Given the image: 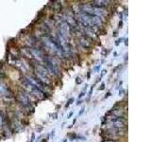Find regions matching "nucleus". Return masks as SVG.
Listing matches in <instances>:
<instances>
[{
  "mask_svg": "<svg viewBox=\"0 0 151 142\" xmlns=\"http://www.w3.org/2000/svg\"><path fill=\"white\" fill-rule=\"evenodd\" d=\"M85 94H86V92H83V91H82L81 93L79 94V96H78V99H81V98H82L83 96H85Z\"/></svg>",
  "mask_w": 151,
  "mask_h": 142,
  "instance_id": "nucleus-10",
  "label": "nucleus"
},
{
  "mask_svg": "<svg viewBox=\"0 0 151 142\" xmlns=\"http://www.w3.org/2000/svg\"><path fill=\"white\" fill-rule=\"evenodd\" d=\"M123 93H124V90H123V89H122V90H120V95H121V94H123Z\"/></svg>",
  "mask_w": 151,
  "mask_h": 142,
  "instance_id": "nucleus-20",
  "label": "nucleus"
},
{
  "mask_svg": "<svg viewBox=\"0 0 151 142\" xmlns=\"http://www.w3.org/2000/svg\"><path fill=\"white\" fill-rule=\"evenodd\" d=\"M104 88H105V83H102V84H101V86H100V88H99V89H100V90H103Z\"/></svg>",
  "mask_w": 151,
  "mask_h": 142,
  "instance_id": "nucleus-16",
  "label": "nucleus"
},
{
  "mask_svg": "<svg viewBox=\"0 0 151 142\" xmlns=\"http://www.w3.org/2000/svg\"><path fill=\"white\" fill-rule=\"evenodd\" d=\"M83 112H84V106H83V107H82L81 109H80V112H79V114H78V116H80V115H81V114H82Z\"/></svg>",
  "mask_w": 151,
  "mask_h": 142,
  "instance_id": "nucleus-14",
  "label": "nucleus"
},
{
  "mask_svg": "<svg viewBox=\"0 0 151 142\" xmlns=\"http://www.w3.org/2000/svg\"><path fill=\"white\" fill-rule=\"evenodd\" d=\"M111 94L110 92H109V93H107V95H106V96H105V99L109 98V97H110V96H111Z\"/></svg>",
  "mask_w": 151,
  "mask_h": 142,
  "instance_id": "nucleus-17",
  "label": "nucleus"
},
{
  "mask_svg": "<svg viewBox=\"0 0 151 142\" xmlns=\"http://www.w3.org/2000/svg\"><path fill=\"white\" fill-rule=\"evenodd\" d=\"M73 114H74V112H70V113H69V115L67 116V118H68V120H69V118H71V117L73 116Z\"/></svg>",
  "mask_w": 151,
  "mask_h": 142,
  "instance_id": "nucleus-12",
  "label": "nucleus"
},
{
  "mask_svg": "<svg viewBox=\"0 0 151 142\" xmlns=\"http://www.w3.org/2000/svg\"><path fill=\"white\" fill-rule=\"evenodd\" d=\"M70 33H71V30H70V26L67 24L66 21H63L60 24V30H59V34L64 38L66 41H68L70 39Z\"/></svg>",
  "mask_w": 151,
  "mask_h": 142,
  "instance_id": "nucleus-2",
  "label": "nucleus"
},
{
  "mask_svg": "<svg viewBox=\"0 0 151 142\" xmlns=\"http://www.w3.org/2000/svg\"><path fill=\"white\" fill-rule=\"evenodd\" d=\"M90 74H91V72H89V73H88V75H87V78H88V79L90 78Z\"/></svg>",
  "mask_w": 151,
  "mask_h": 142,
  "instance_id": "nucleus-21",
  "label": "nucleus"
},
{
  "mask_svg": "<svg viewBox=\"0 0 151 142\" xmlns=\"http://www.w3.org/2000/svg\"><path fill=\"white\" fill-rule=\"evenodd\" d=\"M44 62H45V67L50 73V75H59L60 74L59 65L57 64V62L55 61V59H53L52 57L46 56V57H45Z\"/></svg>",
  "mask_w": 151,
  "mask_h": 142,
  "instance_id": "nucleus-1",
  "label": "nucleus"
},
{
  "mask_svg": "<svg viewBox=\"0 0 151 142\" xmlns=\"http://www.w3.org/2000/svg\"><path fill=\"white\" fill-rule=\"evenodd\" d=\"M101 72H102V73H101V75H100V78H99V79H101V78H103V76H104V75H105V74H106V72H107V71H106V70H102V71H101Z\"/></svg>",
  "mask_w": 151,
  "mask_h": 142,
  "instance_id": "nucleus-11",
  "label": "nucleus"
},
{
  "mask_svg": "<svg viewBox=\"0 0 151 142\" xmlns=\"http://www.w3.org/2000/svg\"><path fill=\"white\" fill-rule=\"evenodd\" d=\"M81 83H82V80H81V79H80L79 77H78L77 79H76V83H77V84H80Z\"/></svg>",
  "mask_w": 151,
  "mask_h": 142,
  "instance_id": "nucleus-9",
  "label": "nucleus"
},
{
  "mask_svg": "<svg viewBox=\"0 0 151 142\" xmlns=\"http://www.w3.org/2000/svg\"><path fill=\"white\" fill-rule=\"evenodd\" d=\"M4 123V118H3V116L1 114V111H0V126H2Z\"/></svg>",
  "mask_w": 151,
  "mask_h": 142,
  "instance_id": "nucleus-8",
  "label": "nucleus"
},
{
  "mask_svg": "<svg viewBox=\"0 0 151 142\" xmlns=\"http://www.w3.org/2000/svg\"><path fill=\"white\" fill-rule=\"evenodd\" d=\"M79 44L81 45L82 47H84V49H90L91 47V44H92V38L89 37L87 35H83L80 37L79 39Z\"/></svg>",
  "mask_w": 151,
  "mask_h": 142,
  "instance_id": "nucleus-5",
  "label": "nucleus"
},
{
  "mask_svg": "<svg viewBox=\"0 0 151 142\" xmlns=\"http://www.w3.org/2000/svg\"><path fill=\"white\" fill-rule=\"evenodd\" d=\"M7 92H9V88L6 86V84H5L1 79H0V93L1 94H7Z\"/></svg>",
  "mask_w": 151,
  "mask_h": 142,
  "instance_id": "nucleus-6",
  "label": "nucleus"
},
{
  "mask_svg": "<svg viewBox=\"0 0 151 142\" xmlns=\"http://www.w3.org/2000/svg\"><path fill=\"white\" fill-rule=\"evenodd\" d=\"M93 86H92V87H91V90H90V91H89V97L92 95V93H93Z\"/></svg>",
  "mask_w": 151,
  "mask_h": 142,
  "instance_id": "nucleus-15",
  "label": "nucleus"
},
{
  "mask_svg": "<svg viewBox=\"0 0 151 142\" xmlns=\"http://www.w3.org/2000/svg\"><path fill=\"white\" fill-rule=\"evenodd\" d=\"M104 142H115V141H113V140L110 139V140H106V141H104Z\"/></svg>",
  "mask_w": 151,
  "mask_h": 142,
  "instance_id": "nucleus-19",
  "label": "nucleus"
},
{
  "mask_svg": "<svg viewBox=\"0 0 151 142\" xmlns=\"http://www.w3.org/2000/svg\"><path fill=\"white\" fill-rule=\"evenodd\" d=\"M29 50V53L31 55V57H34V58L38 61H44L45 59V54L42 52V49H35V47H31V49H28Z\"/></svg>",
  "mask_w": 151,
  "mask_h": 142,
  "instance_id": "nucleus-4",
  "label": "nucleus"
},
{
  "mask_svg": "<svg viewBox=\"0 0 151 142\" xmlns=\"http://www.w3.org/2000/svg\"><path fill=\"white\" fill-rule=\"evenodd\" d=\"M34 139H35V135H34V134H32V136H31V140H30L29 142H33V141H34Z\"/></svg>",
  "mask_w": 151,
  "mask_h": 142,
  "instance_id": "nucleus-13",
  "label": "nucleus"
},
{
  "mask_svg": "<svg viewBox=\"0 0 151 142\" xmlns=\"http://www.w3.org/2000/svg\"><path fill=\"white\" fill-rule=\"evenodd\" d=\"M51 135H52V136H54V135H55V131H54V130L51 132Z\"/></svg>",
  "mask_w": 151,
  "mask_h": 142,
  "instance_id": "nucleus-18",
  "label": "nucleus"
},
{
  "mask_svg": "<svg viewBox=\"0 0 151 142\" xmlns=\"http://www.w3.org/2000/svg\"><path fill=\"white\" fill-rule=\"evenodd\" d=\"M73 101H74V98H71V99H69V101H68V102L66 103V105H65V108H68V107H69V106L71 105V104L73 103Z\"/></svg>",
  "mask_w": 151,
  "mask_h": 142,
  "instance_id": "nucleus-7",
  "label": "nucleus"
},
{
  "mask_svg": "<svg viewBox=\"0 0 151 142\" xmlns=\"http://www.w3.org/2000/svg\"><path fill=\"white\" fill-rule=\"evenodd\" d=\"M17 101L22 104L24 107H27L30 105V101H29V98H28L27 95L24 92V91H20L17 94Z\"/></svg>",
  "mask_w": 151,
  "mask_h": 142,
  "instance_id": "nucleus-3",
  "label": "nucleus"
},
{
  "mask_svg": "<svg viewBox=\"0 0 151 142\" xmlns=\"http://www.w3.org/2000/svg\"><path fill=\"white\" fill-rule=\"evenodd\" d=\"M113 36H114V37L117 36V32H114V34H113Z\"/></svg>",
  "mask_w": 151,
  "mask_h": 142,
  "instance_id": "nucleus-22",
  "label": "nucleus"
},
{
  "mask_svg": "<svg viewBox=\"0 0 151 142\" xmlns=\"http://www.w3.org/2000/svg\"><path fill=\"white\" fill-rule=\"evenodd\" d=\"M63 142H66V140H64V141H63Z\"/></svg>",
  "mask_w": 151,
  "mask_h": 142,
  "instance_id": "nucleus-23",
  "label": "nucleus"
}]
</instances>
